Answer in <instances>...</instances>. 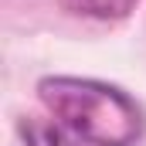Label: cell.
<instances>
[{"instance_id": "6da1fadb", "label": "cell", "mask_w": 146, "mask_h": 146, "mask_svg": "<svg viewBox=\"0 0 146 146\" xmlns=\"http://www.w3.org/2000/svg\"><path fill=\"white\" fill-rule=\"evenodd\" d=\"M37 99L61 129L88 146H136L146 133L139 102L99 78L48 75L37 82Z\"/></svg>"}, {"instance_id": "7a4b0ae2", "label": "cell", "mask_w": 146, "mask_h": 146, "mask_svg": "<svg viewBox=\"0 0 146 146\" xmlns=\"http://www.w3.org/2000/svg\"><path fill=\"white\" fill-rule=\"evenodd\" d=\"M61 10L75 17H92V21H119L126 17L139 0H58Z\"/></svg>"}, {"instance_id": "3957f363", "label": "cell", "mask_w": 146, "mask_h": 146, "mask_svg": "<svg viewBox=\"0 0 146 146\" xmlns=\"http://www.w3.org/2000/svg\"><path fill=\"white\" fill-rule=\"evenodd\" d=\"M21 143L24 146H82V139H75L68 129H61L58 122H37V119H27L21 122Z\"/></svg>"}]
</instances>
